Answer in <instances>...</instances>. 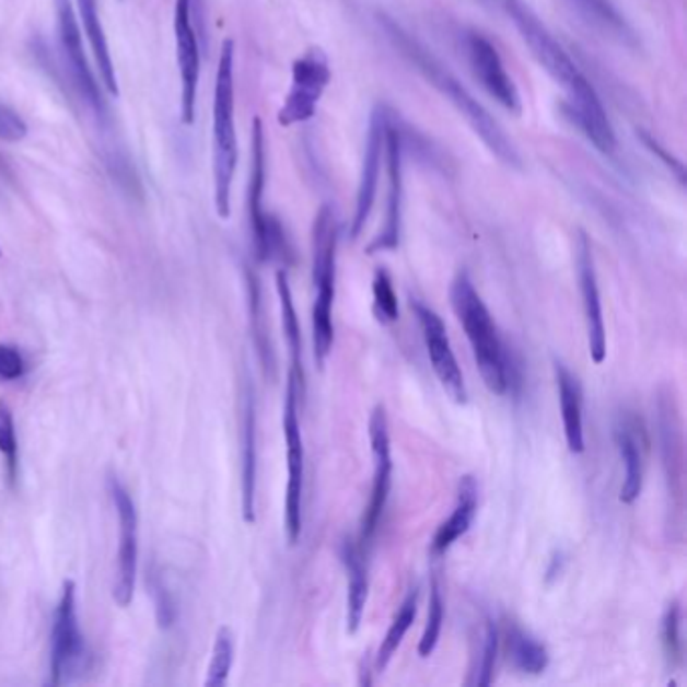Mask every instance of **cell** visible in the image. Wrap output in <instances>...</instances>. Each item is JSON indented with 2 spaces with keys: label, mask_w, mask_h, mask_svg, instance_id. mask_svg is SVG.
Masks as SVG:
<instances>
[{
  "label": "cell",
  "mask_w": 687,
  "mask_h": 687,
  "mask_svg": "<svg viewBox=\"0 0 687 687\" xmlns=\"http://www.w3.org/2000/svg\"><path fill=\"white\" fill-rule=\"evenodd\" d=\"M155 605H158V624L162 629H167L170 625L174 624V619H176V605H174V601L170 597V593H167L164 586H155Z\"/></svg>",
  "instance_id": "obj_39"
},
{
  "label": "cell",
  "mask_w": 687,
  "mask_h": 687,
  "mask_svg": "<svg viewBox=\"0 0 687 687\" xmlns=\"http://www.w3.org/2000/svg\"><path fill=\"white\" fill-rule=\"evenodd\" d=\"M504 9L516 31L521 33L522 40L535 55L536 61L543 65L548 75L552 77L567 93L571 114L589 141L598 152H615L617 138L612 121L598 100L597 91L581 73L573 57L562 49V45L552 37V33L526 0H504Z\"/></svg>",
  "instance_id": "obj_1"
},
{
  "label": "cell",
  "mask_w": 687,
  "mask_h": 687,
  "mask_svg": "<svg viewBox=\"0 0 687 687\" xmlns=\"http://www.w3.org/2000/svg\"><path fill=\"white\" fill-rule=\"evenodd\" d=\"M577 267H579V282L585 306L586 335H589V351L593 361L601 365L607 357V335L603 321V305L598 294L597 272L591 255V241L583 230L577 236Z\"/></svg>",
  "instance_id": "obj_18"
},
{
  "label": "cell",
  "mask_w": 687,
  "mask_h": 687,
  "mask_svg": "<svg viewBox=\"0 0 687 687\" xmlns=\"http://www.w3.org/2000/svg\"><path fill=\"white\" fill-rule=\"evenodd\" d=\"M253 162H251V184H248V217L255 242V255L260 263L270 260L272 242L282 230V224L275 217L265 212V186H267V143L263 119L255 117L253 121Z\"/></svg>",
  "instance_id": "obj_13"
},
{
  "label": "cell",
  "mask_w": 687,
  "mask_h": 687,
  "mask_svg": "<svg viewBox=\"0 0 687 687\" xmlns=\"http://www.w3.org/2000/svg\"><path fill=\"white\" fill-rule=\"evenodd\" d=\"M373 315L382 325H392L399 318L394 282L385 268H377L373 277Z\"/></svg>",
  "instance_id": "obj_31"
},
{
  "label": "cell",
  "mask_w": 687,
  "mask_h": 687,
  "mask_svg": "<svg viewBox=\"0 0 687 687\" xmlns=\"http://www.w3.org/2000/svg\"><path fill=\"white\" fill-rule=\"evenodd\" d=\"M277 293L280 299V315H282V331L291 351V377H293L301 395L305 394V368H303V344H301V327L293 305V293L289 277L284 270L277 272Z\"/></svg>",
  "instance_id": "obj_24"
},
{
  "label": "cell",
  "mask_w": 687,
  "mask_h": 687,
  "mask_svg": "<svg viewBox=\"0 0 687 687\" xmlns=\"http://www.w3.org/2000/svg\"><path fill=\"white\" fill-rule=\"evenodd\" d=\"M206 2L205 0H191V16H196V31L200 37L206 38Z\"/></svg>",
  "instance_id": "obj_40"
},
{
  "label": "cell",
  "mask_w": 687,
  "mask_h": 687,
  "mask_svg": "<svg viewBox=\"0 0 687 687\" xmlns=\"http://www.w3.org/2000/svg\"><path fill=\"white\" fill-rule=\"evenodd\" d=\"M663 645L672 663L682 657V639H679V603L674 601L663 617Z\"/></svg>",
  "instance_id": "obj_34"
},
{
  "label": "cell",
  "mask_w": 687,
  "mask_h": 687,
  "mask_svg": "<svg viewBox=\"0 0 687 687\" xmlns=\"http://www.w3.org/2000/svg\"><path fill=\"white\" fill-rule=\"evenodd\" d=\"M109 492L119 519V548L115 569L114 598L119 607H128L138 577V512L133 498L115 476L109 478Z\"/></svg>",
  "instance_id": "obj_11"
},
{
  "label": "cell",
  "mask_w": 687,
  "mask_h": 687,
  "mask_svg": "<svg viewBox=\"0 0 687 687\" xmlns=\"http://www.w3.org/2000/svg\"><path fill=\"white\" fill-rule=\"evenodd\" d=\"M416 613H418V589H411L406 601L401 603L399 612L395 615L394 624L389 625V629H387V633H385V639L382 641V648H380L377 655H375L373 669H375L377 674L385 672V667L389 665L392 657H394L397 650H399V645H401L404 637L408 633L409 627L416 621Z\"/></svg>",
  "instance_id": "obj_27"
},
{
  "label": "cell",
  "mask_w": 687,
  "mask_h": 687,
  "mask_svg": "<svg viewBox=\"0 0 687 687\" xmlns=\"http://www.w3.org/2000/svg\"><path fill=\"white\" fill-rule=\"evenodd\" d=\"M191 0H176L174 7V35H176V59L182 81V121L191 126L196 119V97L200 81V43L198 31L191 23Z\"/></svg>",
  "instance_id": "obj_17"
},
{
  "label": "cell",
  "mask_w": 687,
  "mask_h": 687,
  "mask_svg": "<svg viewBox=\"0 0 687 687\" xmlns=\"http://www.w3.org/2000/svg\"><path fill=\"white\" fill-rule=\"evenodd\" d=\"M0 454L7 462L9 478L14 480L19 474V442L14 430L13 411L4 401H0Z\"/></svg>",
  "instance_id": "obj_32"
},
{
  "label": "cell",
  "mask_w": 687,
  "mask_h": 687,
  "mask_svg": "<svg viewBox=\"0 0 687 687\" xmlns=\"http://www.w3.org/2000/svg\"><path fill=\"white\" fill-rule=\"evenodd\" d=\"M371 456H373V484H371V498L363 521H361V550L368 547L371 538L377 531V524L382 521L383 510L392 490V447H389V432H387V416L383 406H375L370 420Z\"/></svg>",
  "instance_id": "obj_12"
},
{
  "label": "cell",
  "mask_w": 687,
  "mask_h": 687,
  "mask_svg": "<svg viewBox=\"0 0 687 687\" xmlns=\"http://www.w3.org/2000/svg\"><path fill=\"white\" fill-rule=\"evenodd\" d=\"M411 308L420 323L421 335L428 347V356L432 361L433 371L438 375L440 383L444 385L447 395L456 401V404H466L468 401V389L464 383V375L459 371L458 361L452 351V345L447 339L446 325L442 317L423 305L418 299H411Z\"/></svg>",
  "instance_id": "obj_15"
},
{
  "label": "cell",
  "mask_w": 687,
  "mask_h": 687,
  "mask_svg": "<svg viewBox=\"0 0 687 687\" xmlns=\"http://www.w3.org/2000/svg\"><path fill=\"white\" fill-rule=\"evenodd\" d=\"M28 133V126L21 114L11 105L0 102V141L4 143H19Z\"/></svg>",
  "instance_id": "obj_35"
},
{
  "label": "cell",
  "mask_w": 687,
  "mask_h": 687,
  "mask_svg": "<svg viewBox=\"0 0 687 687\" xmlns=\"http://www.w3.org/2000/svg\"><path fill=\"white\" fill-rule=\"evenodd\" d=\"M498 655V629L497 625L490 619L486 621V633H484L482 653H480V662L474 672V679L468 684L471 686H490L492 677H494V667H497Z\"/></svg>",
  "instance_id": "obj_33"
},
{
  "label": "cell",
  "mask_w": 687,
  "mask_h": 687,
  "mask_svg": "<svg viewBox=\"0 0 687 687\" xmlns=\"http://www.w3.org/2000/svg\"><path fill=\"white\" fill-rule=\"evenodd\" d=\"M442 625H444V598H442V589H440L438 579H433L432 591H430L428 621H426L423 633H421L420 645H418V653H420L421 660H428L433 651H435V648H438L440 633H442Z\"/></svg>",
  "instance_id": "obj_30"
},
{
  "label": "cell",
  "mask_w": 687,
  "mask_h": 687,
  "mask_svg": "<svg viewBox=\"0 0 687 687\" xmlns=\"http://www.w3.org/2000/svg\"><path fill=\"white\" fill-rule=\"evenodd\" d=\"M53 7L57 16V38H59L61 61H63L67 77L79 95V100L85 103L91 114L103 124L109 119V109H107V102L103 100L102 88L95 79V73L91 71L88 55L83 49V37H81L75 7L71 0H53Z\"/></svg>",
  "instance_id": "obj_6"
},
{
  "label": "cell",
  "mask_w": 687,
  "mask_h": 687,
  "mask_svg": "<svg viewBox=\"0 0 687 687\" xmlns=\"http://www.w3.org/2000/svg\"><path fill=\"white\" fill-rule=\"evenodd\" d=\"M637 136H639V140L645 143V148H648L653 155H657L665 166L677 174L679 182H684V164H682L679 160H675L674 153L667 152L660 141L655 140L650 133H645V131H637Z\"/></svg>",
  "instance_id": "obj_38"
},
{
  "label": "cell",
  "mask_w": 687,
  "mask_h": 687,
  "mask_svg": "<svg viewBox=\"0 0 687 687\" xmlns=\"http://www.w3.org/2000/svg\"><path fill=\"white\" fill-rule=\"evenodd\" d=\"M299 397L301 392L296 387L293 377L289 375L287 383V399H284V414H282V428L287 440V468H289V482H287V500H284V524L289 543L296 545L303 531V478H305V447L301 435V421H299Z\"/></svg>",
  "instance_id": "obj_8"
},
{
  "label": "cell",
  "mask_w": 687,
  "mask_h": 687,
  "mask_svg": "<svg viewBox=\"0 0 687 687\" xmlns=\"http://www.w3.org/2000/svg\"><path fill=\"white\" fill-rule=\"evenodd\" d=\"M478 509V486L471 476H464L459 480L458 502L452 510L450 519L440 524L438 533L433 535L432 555L442 557L446 555L452 545L470 531L471 522Z\"/></svg>",
  "instance_id": "obj_20"
},
{
  "label": "cell",
  "mask_w": 687,
  "mask_h": 687,
  "mask_svg": "<svg viewBox=\"0 0 687 687\" xmlns=\"http://www.w3.org/2000/svg\"><path fill=\"white\" fill-rule=\"evenodd\" d=\"M387 114L389 112L383 105H377L371 112L370 131H368L361 178H359V188H357L356 212H353V222H351V232H349L353 241H357L361 236L363 229H365L373 205H375V196H377V190H380L383 155H385Z\"/></svg>",
  "instance_id": "obj_16"
},
{
  "label": "cell",
  "mask_w": 687,
  "mask_h": 687,
  "mask_svg": "<svg viewBox=\"0 0 687 687\" xmlns=\"http://www.w3.org/2000/svg\"><path fill=\"white\" fill-rule=\"evenodd\" d=\"M571 2L579 9V13L585 16L586 21H591L598 28L612 33L615 37L625 38V40L633 37V33L625 23L624 16L609 0H571Z\"/></svg>",
  "instance_id": "obj_28"
},
{
  "label": "cell",
  "mask_w": 687,
  "mask_h": 687,
  "mask_svg": "<svg viewBox=\"0 0 687 687\" xmlns=\"http://www.w3.org/2000/svg\"><path fill=\"white\" fill-rule=\"evenodd\" d=\"M341 560L347 569V633L356 636L359 625L363 621V613L368 605V567L363 562V550L356 547L351 540H345L341 545Z\"/></svg>",
  "instance_id": "obj_23"
},
{
  "label": "cell",
  "mask_w": 687,
  "mask_h": 687,
  "mask_svg": "<svg viewBox=\"0 0 687 687\" xmlns=\"http://www.w3.org/2000/svg\"><path fill=\"white\" fill-rule=\"evenodd\" d=\"M234 662V639L229 627H220L212 650V660L206 674V687H222L229 682L230 669Z\"/></svg>",
  "instance_id": "obj_29"
},
{
  "label": "cell",
  "mask_w": 687,
  "mask_h": 687,
  "mask_svg": "<svg viewBox=\"0 0 687 687\" xmlns=\"http://www.w3.org/2000/svg\"><path fill=\"white\" fill-rule=\"evenodd\" d=\"M557 387H559L560 414L564 426V438L571 454L585 452V432H583V392L571 371L562 363H555Z\"/></svg>",
  "instance_id": "obj_19"
},
{
  "label": "cell",
  "mask_w": 687,
  "mask_h": 687,
  "mask_svg": "<svg viewBox=\"0 0 687 687\" xmlns=\"http://www.w3.org/2000/svg\"><path fill=\"white\" fill-rule=\"evenodd\" d=\"M75 591L73 581H65L53 619L51 686H63L65 682H71L85 660V641L77 621Z\"/></svg>",
  "instance_id": "obj_10"
},
{
  "label": "cell",
  "mask_w": 687,
  "mask_h": 687,
  "mask_svg": "<svg viewBox=\"0 0 687 687\" xmlns=\"http://www.w3.org/2000/svg\"><path fill=\"white\" fill-rule=\"evenodd\" d=\"M506 650L512 665L522 674L540 675L547 672L550 655L536 637L526 633L519 625H510L506 633Z\"/></svg>",
  "instance_id": "obj_26"
},
{
  "label": "cell",
  "mask_w": 687,
  "mask_h": 687,
  "mask_svg": "<svg viewBox=\"0 0 687 687\" xmlns=\"http://www.w3.org/2000/svg\"><path fill=\"white\" fill-rule=\"evenodd\" d=\"M248 280V296H251V313H253V327H255L256 345L265 356H270V347L267 345V333L263 327V311H260V287L256 280L255 272H246Z\"/></svg>",
  "instance_id": "obj_36"
},
{
  "label": "cell",
  "mask_w": 687,
  "mask_h": 687,
  "mask_svg": "<svg viewBox=\"0 0 687 687\" xmlns=\"http://www.w3.org/2000/svg\"><path fill=\"white\" fill-rule=\"evenodd\" d=\"M256 408L253 389L244 397V426H242V519L248 524L256 521Z\"/></svg>",
  "instance_id": "obj_21"
},
{
  "label": "cell",
  "mask_w": 687,
  "mask_h": 687,
  "mask_svg": "<svg viewBox=\"0 0 687 687\" xmlns=\"http://www.w3.org/2000/svg\"><path fill=\"white\" fill-rule=\"evenodd\" d=\"M77 13H79V23L83 26V33L90 40L91 51H93V59H95L97 71L102 77L103 88L109 91L114 97H117L119 85H117L109 43L105 37V28H103L102 16H100V9H97V0H77Z\"/></svg>",
  "instance_id": "obj_22"
},
{
  "label": "cell",
  "mask_w": 687,
  "mask_h": 687,
  "mask_svg": "<svg viewBox=\"0 0 687 687\" xmlns=\"http://www.w3.org/2000/svg\"><path fill=\"white\" fill-rule=\"evenodd\" d=\"M615 442L619 447V454L625 464V480L621 486V497L619 500L624 504H633L641 490H643V454H641V442L637 438L636 430L624 421L615 428Z\"/></svg>",
  "instance_id": "obj_25"
},
{
  "label": "cell",
  "mask_w": 687,
  "mask_h": 687,
  "mask_svg": "<svg viewBox=\"0 0 687 687\" xmlns=\"http://www.w3.org/2000/svg\"><path fill=\"white\" fill-rule=\"evenodd\" d=\"M385 167H387V202L385 218L377 236L368 244L365 253H392L401 242V210H404V133L395 126L392 114L385 124Z\"/></svg>",
  "instance_id": "obj_9"
},
{
  "label": "cell",
  "mask_w": 687,
  "mask_h": 687,
  "mask_svg": "<svg viewBox=\"0 0 687 687\" xmlns=\"http://www.w3.org/2000/svg\"><path fill=\"white\" fill-rule=\"evenodd\" d=\"M25 373V359L14 349L13 345H0V380L13 382L23 377Z\"/></svg>",
  "instance_id": "obj_37"
},
{
  "label": "cell",
  "mask_w": 687,
  "mask_h": 687,
  "mask_svg": "<svg viewBox=\"0 0 687 687\" xmlns=\"http://www.w3.org/2000/svg\"><path fill=\"white\" fill-rule=\"evenodd\" d=\"M234 40L226 38L218 59L214 107H212V172H214V206L218 217L230 218L232 182L238 164V138L234 121Z\"/></svg>",
  "instance_id": "obj_4"
},
{
  "label": "cell",
  "mask_w": 687,
  "mask_h": 687,
  "mask_svg": "<svg viewBox=\"0 0 687 687\" xmlns=\"http://www.w3.org/2000/svg\"><path fill=\"white\" fill-rule=\"evenodd\" d=\"M380 26L395 49L426 77V81L433 90L440 91L447 102L458 109V114L468 121V126L482 140L488 152L494 153L504 166L522 170V158L516 145L509 140V136L500 128L497 119L486 112L482 103L459 83L458 77L454 75L440 59H435L418 38L411 37L408 31L397 25L394 19L380 14Z\"/></svg>",
  "instance_id": "obj_2"
},
{
  "label": "cell",
  "mask_w": 687,
  "mask_h": 687,
  "mask_svg": "<svg viewBox=\"0 0 687 687\" xmlns=\"http://www.w3.org/2000/svg\"><path fill=\"white\" fill-rule=\"evenodd\" d=\"M331 83L329 57L321 47H308L301 57H296L291 75V90L279 109L280 126L293 128L305 124L317 114V105L325 90Z\"/></svg>",
  "instance_id": "obj_7"
},
{
  "label": "cell",
  "mask_w": 687,
  "mask_h": 687,
  "mask_svg": "<svg viewBox=\"0 0 687 687\" xmlns=\"http://www.w3.org/2000/svg\"><path fill=\"white\" fill-rule=\"evenodd\" d=\"M464 51L468 57L471 73L478 79V83L482 85L486 93L492 100H497L510 114L521 115V93L516 90L509 71L504 69L497 47L484 37L482 33L468 31L464 35Z\"/></svg>",
  "instance_id": "obj_14"
},
{
  "label": "cell",
  "mask_w": 687,
  "mask_h": 687,
  "mask_svg": "<svg viewBox=\"0 0 687 687\" xmlns=\"http://www.w3.org/2000/svg\"><path fill=\"white\" fill-rule=\"evenodd\" d=\"M337 238L339 226L331 205L321 206L313 226V284H315V305H313V347L318 370L325 368V361L331 353L333 301H335V258H337Z\"/></svg>",
  "instance_id": "obj_5"
},
{
  "label": "cell",
  "mask_w": 687,
  "mask_h": 687,
  "mask_svg": "<svg viewBox=\"0 0 687 687\" xmlns=\"http://www.w3.org/2000/svg\"><path fill=\"white\" fill-rule=\"evenodd\" d=\"M450 301L471 345V353L486 387L497 395H506L514 385V363L498 335L497 325L482 296L474 289L466 270H459L450 287Z\"/></svg>",
  "instance_id": "obj_3"
}]
</instances>
